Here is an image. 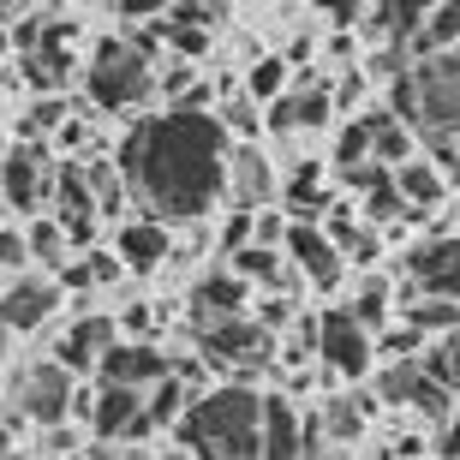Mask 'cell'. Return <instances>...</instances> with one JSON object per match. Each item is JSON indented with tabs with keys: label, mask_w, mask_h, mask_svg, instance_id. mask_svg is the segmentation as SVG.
<instances>
[{
	"label": "cell",
	"mask_w": 460,
	"mask_h": 460,
	"mask_svg": "<svg viewBox=\"0 0 460 460\" xmlns=\"http://www.w3.org/2000/svg\"><path fill=\"white\" fill-rule=\"evenodd\" d=\"M275 204L288 209L293 222H323V209L335 204V191H329V162L305 155V162H293V173H281V198Z\"/></svg>",
	"instance_id": "cell-17"
},
{
	"label": "cell",
	"mask_w": 460,
	"mask_h": 460,
	"mask_svg": "<svg viewBox=\"0 0 460 460\" xmlns=\"http://www.w3.org/2000/svg\"><path fill=\"white\" fill-rule=\"evenodd\" d=\"M216 119H222V132L234 137V144H257V137H263V108H257L245 90H234V96L216 108Z\"/></svg>",
	"instance_id": "cell-29"
},
{
	"label": "cell",
	"mask_w": 460,
	"mask_h": 460,
	"mask_svg": "<svg viewBox=\"0 0 460 460\" xmlns=\"http://www.w3.org/2000/svg\"><path fill=\"white\" fill-rule=\"evenodd\" d=\"M317 358L323 371H335L341 383H371L376 376V335L365 323H353V311L335 305V311H317Z\"/></svg>",
	"instance_id": "cell-6"
},
{
	"label": "cell",
	"mask_w": 460,
	"mask_h": 460,
	"mask_svg": "<svg viewBox=\"0 0 460 460\" xmlns=\"http://www.w3.org/2000/svg\"><path fill=\"white\" fill-rule=\"evenodd\" d=\"M419 365H425L448 394H460V329H455V335H437V341L419 353Z\"/></svg>",
	"instance_id": "cell-30"
},
{
	"label": "cell",
	"mask_w": 460,
	"mask_h": 460,
	"mask_svg": "<svg viewBox=\"0 0 460 460\" xmlns=\"http://www.w3.org/2000/svg\"><path fill=\"white\" fill-rule=\"evenodd\" d=\"M84 460H126L114 443H96V448H84Z\"/></svg>",
	"instance_id": "cell-40"
},
{
	"label": "cell",
	"mask_w": 460,
	"mask_h": 460,
	"mask_svg": "<svg viewBox=\"0 0 460 460\" xmlns=\"http://www.w3.org/2000/svg\"><path fill=\"white\" fill-rule=\"evenodd\" d=\"M13 150V126H6V119H0V155Z\"/></svg>",
	"instance_id": "cell-41"
},
{
	"label": "cell",
	"mask_w": 460,
	"mask_h": 460,
	"mask_svg": "<svg viewBox=\"0 0 460 460\" xmlns=\"http://www.w3.org/2000/svg\"><path fill=\"white\" fill-rule=\"evenodd\" d=\"M365 72L358 66H347L341 78H335V84H329V96H335V114H365Z\"/></svg>",
	"instance_id": "cell-33"
},
{
	"label": "cell",
	"mask_w": 460,
	"mask_h": 460,
	"mask_svg": "<svg viewBox=\"0 0 460 460\" xmlns=\"http://www.w3.org/2000/svg\"><path fill=\"white\" fill-rule=\"evenodd\" d=\"M186 311H191V329H216V323H234V317H252V288L227 263H209L186 288Z\"/></svg>",
	"instance_id": "cell-11"
},
{
	"label": "cell",
	"mask_w": 460,
	"mask_h": 460,
	"mask_svg": "<svg viewBox=\"0 0 460 460\" xmlns=\"http://www.w3.org/2000/svg\"><path fill=\"white\" fill-rule=\"evenodd\" d=\"M18 407H24V419H36V425H66L72 401H78V376L60 365V358H31L24 371H18Z\"/></svg>",
	"instance_id": "cell-10"
},
{
	"label": "cell",
	"mask_w": 460,
	"mask_h": 460,
	"mask_svg": "<svg viewBox=\"0 0 460 460\" xmlns=\"http://www.w3.org/2000/svg\"><path fill=\"white\" fill-rule=\"evenodd\" d=\"M49 198H54V155L49 144H13L0 155V204L13 216H49Z\"/></svg>",
	"instance_id": "cell-7"
},
{
	"label": "cell",
	"mask_w": 460,
	"mask_h": 460,
	"mask_svg": "<svg viewBox=\"0 0 460 460\" xmlns=\"http://www.w3.org/2000/svg\"><path fill=\"white\" fill-rule=\"evenodd\" d=\"M270 335L257 329V317H234V323H216V329H198V358L227 371V383H239V365H257L270 353Z\"/></svg>",
	"instance_id": "cell-13"
},
{
	"label": "cell",
	"mask_w": 460,
	"mask_h": 460,
	"mask_svg": "<svg viewBox=\"0 0 460 460\" xmlns=\"http://www.w3.org/2000/svg\"><path fill=\"white\" fill-rule=\"evenodd\" d=\"M281 198V173H275L263 144H234L227 150V204L234 209H263Z\"/></svg>",
	"instance_id": "cell-15"
},
{
	"label": "cell",
	"mask_w": 460,
	"mask_h": 460,
	"mask_svg": "<svg viewBox=\"0 0 460 460\" xmlns=\"http://www.w3.org/2000/svg\"><path fill=\"white\" fill-rule=\"evenodd\" d=\"M114 323H119V335H126V341H150L155 323H162V311H155L150 299H132L126 311H114Z\"/></svg>",
	"instance_id": "cell-32"
},
{
	"label": "cell",
	"mask_w": 460,
	"mask_h": 460,
	"mask_svg": "<svg viewBox=\"0 0 460 460\" xmlns=\"http://www.w3.org/2000/svg\"><path fill=\"white\" fill-rule=\"evenodd\" d=\"M371 389L389 401V407H407V412H419V419H437L443 425L448 412L460 407V394H448L437 376L419 365V358H394V365H376V376H371Z\"/></svg>",
	"instance_id": "cell-8"
},
{
	"label": "cell",
	"mask_w": 460,
	"mask_h": 460,
	"mask_svg": "<svg viewBox=\"0 0 460 460\" xmlns=\"http://www.w3.org/2000/svg\"><path fill=\"white\" fill-rule=\"evenodd\" d=\"M425 347H430V335H419L407 317H394V323L376 335V358H383V365H394V358H419Z\"/></svg>",
	"instance_id": "cell-31"
},
{
	"label": "cell",
	"mask_w": 460,
	"mask_h": 460,
	"mask_svg": "<svg viewBox=\"0 0 460 460\" xmlns=\"http://www.w3.org/2000/svg\"><path fill=\"white\" fill-rule=\"evenodd\" d=\"M24 245H31V263H42L49 275L72 257V234L60 227V216H31L24 222Z\"/></svg>",
	"instance_id": "cell-26"
},
{
	"label": "cell",
	"mask_w": 460,
	"mask_h": 460,
	"mask_svg": "<svg viewBox=\"0 0 460 460\" xmlns=\"http://www.w3.org/2000/svg\"><path fill=\"white\" fill-rule=\"evenodd\" d=\"M412 132L460 137V49L412 54Z\"/></svg>",
	"instance_id": "cell-4"
},
{
	"label": "cell",
	"mask_w": 460,
	"mask_h": 460,
	"mask_svg": "<svg viewBox=\"0 0 460 460\" xmlns=\"http://www.w3.org/2000/svg\"><path fill=\"white\" fill-rule=\"evenodd\" d=\"M18 341V335H13V329H6V323H0V353H6V347H13Z\"/></svg>",
	"instance_id": "cell-42"
},
{
	"label": "cell",
	"mask_w": 460,
	"mask_h": 460,
	"mask_svg": "<svg viewBox=\"0 0 460 460\" xmlns=\"http://www.w3.org/2000/svg\"><path fill=\"white\" fill-rule=\"evenodd\" d=\"M394 299H460V239L455 234H430L401 257V281Z\"/></svg>",
	"instance_id": "cell-5"
},
{
	"label": "cell",
	"mask_w": 460,
	"mask_h": 460,
	"mask_svg": "<svg viewBox=\"0 0 460 460\" xmlns=\"http://www.w3.org/2000/svg\"><path fill=\"white\" fill-rule=\"evenodd\" d=\"M114 252L132 275H150L173 257V234H168V222H155V216H132V222L114 227Z\"/></svg>",
	"instance_id": "cell-18"
},
{
	"label": "cell",
	"mask_w": 460,
	"mask_h": 460,
	"mask_svg": "<svg viewBox=\"0 0 460 460\" xmlns=\"http://www.w3.org/2000/svg\"><path fill=\"white\" fill-rule=\"evenodd\" d=\"M227 150L234 137L216 114H173L137 119L119 144V173L132 186V204L155 222L198 227L227 198Z\"/></svg>",
	"instance_id": "cell-1"
},
{
	"label": "cell",
	"mask_w": 460,
	"mask_h": 460,
	"mask_svg": "<svg viewBox=\"0 0 460 460\" xmlns=\"http://www.w3.org/2000/svg\"><path fill=\"white\" fill-rule=\"evenodd\" d=\"M54 311H60V281L42 275V270H24V275H13V281L0 288V323L13 329V335L49 329Z\"/></svg>",
	"instance_id": "cell-12"
},
{
	"label": "cell",
	"mask_w": 460,
	"mask_h": 460,
	"mask_svg": "<svg viewBox=\"0 0 460 460\" xmlns=\"http://www.w3.org/2000/svg\"><path fill=\"white\" fill-rule=\"evenodd\" d=\"M430 455H437V460H460V407L448 412L443 425H437V443H430Z\"/></svg>",
	"instance_id": "cell-37"
},
{
	"label": "cell",
	"mask_w": 460,
	"mask_h": 460,
	"mask_svg": "<svg viewBox=\"0 0 460 460\" xmlns=\"http://www.w3.org/2000/svg\"><path fill=\"white\" fill-rule=\"evenodd\" d=\"M227 270L257 293H299V275H293L288 252H275V245H245V252L227 257Z\"/></svg>",
	"instance_id": "cell-19"
},
{
	"label": "cell",
	"mask_w": 460,
	"mask_h": 460,
	"mask_svg": "<svg viewBox=\"0 0 460 460\" xmlns=\"http://www.w3.org/2000/svg\"><path fill=\"white\" fill-rule=\"evenodd\" d=\"M216 239H222V252H227V257L245 252V245H252V209H227V222L216 227Z\"/></svg>",
	"instance_id": "cell-35"
},
{
	"label": "cell",
	"mask_w": 460,
	"mask_h": 460,
	"mask_svg": "<svg viewBox=\"0 0 460 460\" xmlns=\"http://www.w3.org/2000/svg\"><path fill=\"white\" fill-rule=\"evenodd\" d=\"M443 49H460V0H437L419 42H412V54H443Z\"/></svg>",
	"instance_id": "cell-28"
},
{
	"label": "cell",
	"mask_w": 460,
	"mask_h": 460,
	"mask_svg": "<svg viewBox=\"0 0 460 460\" xmlns=\"http://www.w3.org/2000/svg\"><path fill=\"white\" fill-rule=\"evenodd\" d=\"M394 191H401V204H407L412 216H430V209L448 204V173L437 168L430 155H412V162L394 168Z\"/></svg>",
	"instance_id": "cell-21"
},
{
	"label": "cell",
	"mask_w": 460,
	"mask_h": 460,
	"mask_svg": "<svg viewBox=\"0 0 460 460\" xmlns=\"http://www.w3.org/2000/svg\"><path fill=\"white\" fill-rule=\"evenodd\" d=\"M24 263H31V245H24V227L0 222V275H24Z\"/></svg>",
	"instance_id": "cell-34"
},
{
	"label": "cell",
	"mask_w": 460,
	"mask_h": 460,
	"mask_svg": "<svg viewBox=\"0 0 460 460\" xmlns=\"http://www.w3.org/2000/svg\"><path fill=\"white\" fill-rule=\"evenodd\" d=\"M401 317H407L419 335L437 341V335H455V329H460V299H407Z\"/></svg>",
	"instance_id": "cell-27"
},
{
	"label": "cell",
	"mask_w": 460,
	"mask_h": 460,
	"mask_svg": "<svg viewBox=\"0 0 460 460\" xmlns=\"http://www.w3.org/2000/svg\"><path fill=\"white\" fill-rule=\"evenodd\" d=\"M78 6H84V0H42V13H49V18H66V13H78Z\"/></svg>",
	"instance_id": "cell-39"
},
{
	"label": "cell",
	"mask_w": 460,
	"mask_h": 460,
	"mask_svg": "<svg viewBox=\"0 0 460 460\" xmlns=\"http://www.w3.org/2000/svg\"><path fill=\"white\" fill-rule=\"evenodd\" d=\"M371 144H376V132H371V119H365V114H353V119H335L329 168H335V173H353V168H365V162H376V155H371Z\"/></svg>",
	"instance_id": "cell-25"
},
{
	"label": "cell",
	"mask_w": 460,
	"mask_h": 460,
	"mask_svg": "<svg viewBox=\"0 0 460 460\" xmlns=\"http://www.w3.org/2000/svg\"><path fill=\"white\" fill-rule=\"evenodd\" d=\"M155 66H162V36L155 24L144 31H119V36H102L84 60V102L90 114H137V108L155 102Z\"/></svg>",
	"instance_id": "cell-3"
},
{
	"label": "cell",
	"mask_w": 460,
	"mask_h": 460,
	"mask_svg": "<svg viewBox=\"0 0 460 460\" xmlns=\"http://www.w3.org/2000/svg\"><path fill=\"white\" fill-rule=\"evenodd\" d=\"M144 460H186V455H144Z\"/></svg>",
	"instance_id": "cell-44"
},
{
	"label": "cell",
	"mask_w": 460,
	"mask_h": 460,
	"mask_svg": "<svg viewBox=\"0 0 460 460\" xmlns=\"http://www.w3.org/2000/svg\"><path fill=\"white\" fill-rule=\"evenodd\" d=\"M263 460H305V419L288 394H263Z\"/></svg>",
	"instance_id": "cell-20"
},
{
	"label": "cell",
	"mask_w": 460,
	"mask_h": 460,
	"mask_svg": "<svg viewBox=\"0 0 460 460\" xmlns=\"http://www.w3.org/2000/svg\"><path fill=\"white\" fill-rule=\"evenodd\" d=\"M0 460H13V437L6 430H0Z\"/></svg>",
	"instance_id": "cell-43"
},
{
	"label": "cell",
	"mask_w": 460,
	"mask_h": 460,
	"mask_svg": "<svg viewBox=\"0 0 460 460\" xmlns=\"http://www.w3.org/2000/svg\"><path fill=\"white\" fill-rule=\"evenodd\" d=\"M162 376H173V353L168 347L126 341V335H119V341L102 353V365H96V383H119V389H144V394H150Z\"/></svg>",
	"instance_id": "cell-14"
},
{
	"label": "cell",
	"mask_w": 460,
	"mask_h": 460,
	"mask_svg": "<svg viewBox=\"0 0 460 460\" xmlns=\"http://www.w3.org/2000/svg\"><path fill=\"white\" fill-rule=\"evenodd\" d=\"M239 90H245L257 108L281 102V96L293 90V60H288V54H257L252 66H245V78H239Z\"/></svg>",
	"instance_id": "cell-23"
},
{
	"label": "cell",
	"mask_w": 460,
	"mask_h": 460,
	"mask_svg": "<svg viewBox=\"0 0 460 460\" xmlns=\"http://www.w3.org/2000/svg\"><path fill=\"white\" fill-rule=\"evenodd\" d=\"M173 6H180V0H119L114 13L126 18V24H155V18H168Z\"/></svg>",
	"instance_id": "cell-36"
},
{
	"label": "cell",
	"mask_w": 460,
	"mask_h": 460,
	"mask_svg": "<svg viewBox=\"0 0 460 460\" xmlns=\"http://www.w3.org/2000/svg\"><path fill=\"white\" fill-rule=\"evenodd\" d=\"M281 252H288L299 288H311V293H335V288H347V275H353V270H347V257H341V245H335L317 222H293Z\"/></svg>",
	"instance_id": "cell-9"
},
{
	"label": "cell",
	"mask_w": 460,
	"mask_h": 460,
	"mask_svg": "<svg viewBox=\"0 0 460 460\" xmlns=\"http://www.w3.org/2000/svg\"><path fill=\"white\" fill-rule=\"evenodd\" d=\"M365 419H371V407H365V394H329L323 407H317V425H323V443H335V448H347V443H358L365 437Z\"/></svg>",
	"instance_id": "cell-24"
},
{
	"label": "cell",
	"mask_w": 460,
	"mask_h": 460,
	"mask_svg": "<svg viewBox=\"0 0 460 460\" xmlns=\"http://www.w3.org/2000/svg\"><path fill=\"white\" fill-rule=\"evenodd\" d=\"M173 437L186 460H263V394L245 383H209Z\"/></svg>",
	"instance_id": "cell-2"
},
{
	"label": "cell",
	"mask_w": 460,
	"mask_h": 460,
	"mask_svg": "<svg viewBox=\"0 0 460 460\" xmlns=\"http://www.w3.org/2000/svg\"><path fill=\"white\" fill-rule=\"evenodd\" d=\"M18 13H36V6H31V0H0V24H13Z\"/></svg>",
	"instance_id": "cell-38"
},
{
	"label": "cell",
	"mask_w": 460,
	"mask_h": 460,
	"mask_svg": "<svg viewBox=\"0 0 460 460\" xmlns=\"http://www.w3.org/2000/svg\"><path fill=\"white\" fill-rule=\"evenodd\" d=\"M347 311H353V323H365L371 335H383V329H389L394 317H401L394 281H389V275H376V270L353 275V299H347Z\"/></svg>",
	"instance_id": "cell-22"
},
{
	"label": "cell",
	"mask_w": 460,
	"mask_h": 460,
	"mask_svg": "<svg viewBox=\"0 0 460 460\" xmlns=\"http://www.w3.org/2000/svg\"><path fill=\"white\" fill-rule=\"evenodd\" d=\"M119 341V323H114V311H78L66 323V335H60V347H54V358L66 365L72 376H96V365H102V353Z\"/></svg>",
	"instance_id": "cell-16"
}]
</instances>
